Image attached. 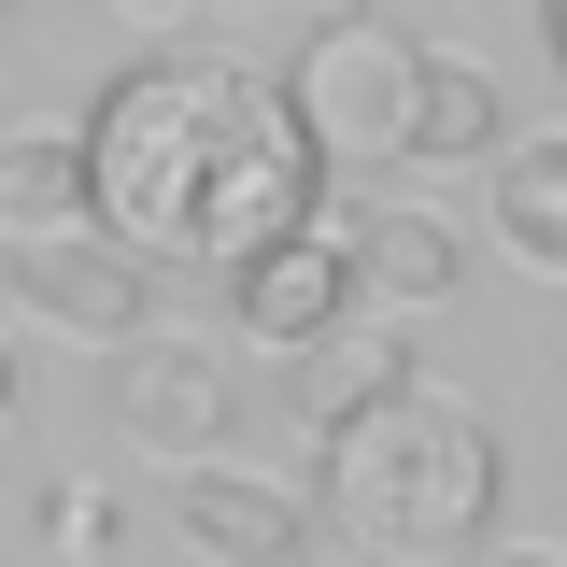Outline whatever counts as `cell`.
Returning a JSON list of instances; mask_svg holds the SVG:
<instances>
[{
  "mask_svg": "<svg viewBox=\"0 0 567 567\" xmlns=\"http://www.w3.org/2000/svg\"><path fill=\"white\" fill-rule=\"evenodd\" d=\"M483 227H496V256H511V270L567 284V128H554V142H496Z\"/></svg>",
  "mask_w": 567,
  "mask_h": 567,
  "instance_id": "10",
  "label": "cell"
},
{
  "mask_svg": "<svg viewBox=\"0 0 567 567\" xmlns=\"http://www.w3.org/2000/svg\"><path fill=\"white\" fill-rule=\"evenodd\" d=\"M284 100H298L312 156H341V171H383V156H412L425 43H412V29H383V14H327V29L298 43V71H284Z\"/></svg>",
  "mask_w": 567,
  "mask_h": 567,
  "instance_id": "3",
  "label": "cell"
},
{
  "mask_svg": "<svg viewBox=\"0 0 567 567\" xmlns=\"http://www.w3.org/2000/svg\"><path fill=\"white\" fill-rule=\"evenodd\" d=\"M14 312H43L58 341H142L156 256H128L114 227H43V241H14Z\"/></svg>",
  "mask_w": 567,
  "mask_h": 567,
  "instance_id": "4",
  "label": "cell"
},
{
  "mask_svg": "<svg viewBox=\"0 0 567 567\" xmlns=\"http://www.w3.org/2000/svg\"><path fill=\"white\" fill-rule=\"evenodd\" d=\"M128 14H199V0H128Z\"/></svg>",
  "mask_w": 567,
  "mask_h": 567,
  "instance_id": "16",
  "label": "cell"
},
{
  "mask_svg": "<svg viewBox=\"0 0 567 567\" xmlns=\"http://www.w3.org/2000/svg\"><path fill=\"white\" fill-rule=\"evenodd\" d=\"M85 213L156 270H241L256 241L327 213V156L270 71L241 58H142L85 100Z\"/></svg>",
  "mask_w": 567,
  "mask_h": 567,
  "instance_id": "1",
  "label": "cell"
},
{
  "mask_svg": "<svg viewBox=\"0 0 567 567\" xmlns=\"http://www.w3.org/2000/svg\"><path fill=\"white\" fill-rule=\"evenodd\" d=\"M341 227V270H354V312H440L468 284V241L412 199H369V213H327Z\"/></svg>",
  "mask_w": 567,
  "mask_h": 567,
  "instance_id": "7",
  "label": "cell"
},
{
  "mask_svg": "<svg viewBox=\"0 0 567 567\" xmlns=\"http://www.w3.org/2000/svg\"><path fill=\"white\" fill-rule=\"evenodd\" d=\"M483 567H567V554H539V539H496V554Z\"/></svg>",
  "mask_w": 567,
  "mask_h": 567,
  "instance_id": "14",
  "label": "cell"
},
{
  "mask_svg": "<svg viewBox=\"0 0 567 567\" xmlns=\"http://www.w3.org/2000/svg\"><path fill=\"white\" fill-rule=\"evenodd\" d=\"M0 425H14V341H0Z\"/></svg>",
  "mask_w": 567,
  "mask_h": 567,
  "instance_id": "15",
  "label": "cell"
},
{
  "mask_svg": "<svg viewBox=\"0 0 567 567\" xmlns=\"http://www.w3.org/2000/svg\"><path fill=\"white\" fill-rule=\"evenodd\" d=\"M43 227H100L85 213V142H0V241H43Z\"/></svg>",
  "mask_w": 567,
  "mask_h": 567,
  "instance_id": "11",
  "label": "cell"
},
{
  "mask_svg": "<svg viewBox=\"0 0 567 567\" xmlns=\"http://www.w3.org/2000/svg\"><path fill=\"white\" fill-rule=\"evenodd\" d=\"M284 369H298V412L327 425V440H341L354 412H383L398 383H425V369H412V341H383L369 312H341L327 341H298V354H284Z\"/></svg>",
  "mask_w": 567,
  "mask_h": 567,
  "instance_id": "9",
  "label": "cell"
},
{
  "mask_svg": "<svg viewBox=\"0 0 567 567\" xmlns=\"http://www.w3.org/2000/svg\"><path fill=\"white\" fill-rule=\"evenodd\" d=\"M0 14H14V0H0Z\"/></svg>",
  "mask_w": 567,
  "mask_h": 567,
  "instance_id": "18",
  "label": "cell"
},
{
  "mask_svg": "<svg viewBox=\"0 0 567 567\" xmlns=\"http://www.w3.org/2000/svg\"><path fill=\"white\" fill-rule=\"evenodd\" d=\"M511 114H496V71L483 58H425V100H412V156H496Z\"/></svg>",
  "mask_w": 567,
  "mask_h": 567,
  "instance_id": "12",
  "label": "cell"
},
{
  "mask_svg": "<svg viewBox=\"0 0 567 567\" xmlns=\"http://www.w3.org/2000/svg\"><path fill=\"white\" fill-rule=\"evenodd\" d=\"M227 312H241V341H270V354L327 341V327L354 312V270H341V227L312 213V227H284V241H256V256L227 270Z\"/></svg>",
  "mask_w": 567,
  "mask_h": 567,
  "instance_id": "6",
  "label": "cell"
},
{
  "mask_svg": "<svg viewBox=\"0 0 567 567\" xmlns=\"http://www.w3.org/2000/svg\"><path fill=\"white\" fill-rule=\"evenodd\" d=\"M171 525H185L199 567H298L312 554V496L256 483V468H185L171 483Z\"/></svg>",
  "mask_w": 567,
  "mask_h": 567,
  "instance_id": "8",
  "label": "cell"
},
{
  "mask_svg": "<svg viewBox=\"0 0 567 567\" xmlns=\"http://www.w3.org/2000/svg\"><path fill=\"white\" fill-rule=\"evenodd\" d=\"M554 58H567V0H554Z\"/></svg>",
  "mask_w": 567,
  "mask_h": 567,
  "instance_id": "17",
  "label": "cell"
},
{
  "mask_svg": "<svg viewBox=\"0 0 567 567\" xmlns=\"http://www.w3.org/2000/svg\"><path fill=\"white\" fill-rule=\"evenodd\" d=\"M114 425H128V454L213 468V454H227V425H241V398H227V354L156 341V327H142V341L114 354Z\"/></svg>",
  "mask_w": 567,
  "mask_h": 567,
  "instance_id": "5",
  "label": "cell"
},
{
  "mask_svg": "<svg viewBox=\"0 0 567 567\" xmlns=\"http://www.w3.org/2000/svg\"><path fill=\"white\" fill-rule=\"evenodd\" d=\"M43 539H58V554H114V496H100V483L43 496Z\"/></svg>",
  "mask_w": 567,
  "mask_h": 567,
  "instance_id": "13",
  "label": "cell"
},
{
  "mask_svg": "<svg viewBox=\"0 0 567 567\" xmlns=\"http://www.w3.org/2000/svg\"><path fill=\"white\" fill-rule=\"evenodd\" d=\"M327 511H341L354 554H383V567L483 554V539H496V425L468 412V398H440V383H398L383 412L341 425Z\"/></svg>",
  "mask_w": 567,
  "mask_h": 567,
  "instance_id": "2",
  "label": "cell"
}]
</instances>
